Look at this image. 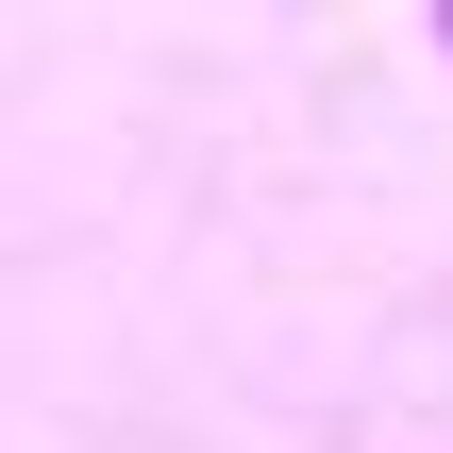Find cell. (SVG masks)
Instances as JSON below:
<instances>
[{"label":"cell","mask_w":453,"mask_h":453,"mask_svg":"<svg viewBox=\"0 0 453 453\" xmlns=\"http://www.w3.org/2000/svg\"><path fill=\"white\" fill-rule=\"evenodd\" d=\"M437 34H453V17H437Z\"/></svg>","instance_id":"obj_1"}]
</instances>
